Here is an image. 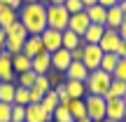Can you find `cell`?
<instances>
[{
  "label": "cell",
  "mask_w": 126,
  "mask_h": 122,
  "mask_svg": "<svg viewBox=\"0 0 126 122\" xmlns=\"http://www.w3.org/2000/svg\"><path fill=\"white\" fill-rule=\"evenodd\" d=\"M91 26L89 17H86V12H79V14H70V21H68V28H70L72 33H77V35H84V31Z\"/></svg>",
  "instance_id": "14"
},
{
  "label": "cell",
  "mask_w": 126,
  "mask_h": 122,
  "mask_svg": "<svg viewBox=\"0 0 126 122\" xmlns=\"http://www.w3.org/2000/svg\"><path fill=\"white\" fill-rule=\"evenodd\" d=\"M14 103L16 106H28L31 103V89L16 85V94H14Z\"/></svg>",
  "instance_id": "31"
},
{
  "label": "cell",
  "mask_w": 126,
  "mask_h": 122,
  "mask_svg": "<svg viewBox=\"0 0 126 122\" xmlns=\"http://www.w3.org/2000/svg\"><path fill=\"white\" fill-rule=\"evenodd\" d=\"M68 21H70V12L63 5H47V28L65 31Z\"/></svg>",
  "instance_id": "4"
},
{
  "label": "cell",
  "mask_w": 126,
  "mask_h": 122,
  "mask_svg": "<svg viewBox=\"0 0 126 122\" xmlns=\"http://www.w3.org/2000/svg\"><path fill=\"white\" fill-rule=\"evenodd\" d=\"M65 75V80H77V82H86V77H89V71H86V66L82 61H72L70 66H68V71L63 73Z\"/></svg>",
  "instance_id": "15"
},
{
  "label": "cell",
  "mask_w": 126,
  "mask_h": 122,
  "mask_svg": "<svg viewBox=\"0 0 126 122\" xmlns=\"http://www.w3.org/2000/svg\"><path fill=\"white\" fill-rule=\"evenodd\" d=\"M112 80H122V82H126V59H119L117 68L112 71Z\"/></svg>",
  "instance_id": "33"
},
{
  "label": "cell",
  "mask_w": 126,
  "mask_h": 122,
  "mask_svg": "<svg viewBox=\"0 0 126 122\" xmlns=\"http://www.w3.org/2000/svg\"><path fill=\"white\" fill-rule=\"evenodd\" d=\"M47 77H49L51 89H54V87H59L61 82H63V73H59V71H49V73H47Z\"/></svg>",
  "instance_id": "37"
},
{
  "label": "cell",
  "mask_w": 126,
  "mask_h": 122,
  "mask_svg": "<svg viewBox=\"0 0 126 122\" xmlns=\"http://www.w3.org/2000/svg\"><path fill=\"white\" fill-rule=\"evenodd\" d=\"M117 56L119 59H126V40L119 42V49H117Z\"/></svg>",
  "instance_id": "43"
},
{
  "label": "cell",
  "mask_w": 126,
  "mask_h": 122,
  "mask_svg": "<svg viewBox=\"0 0 126 122\" xmlns=\"http://www.w3.org/2000/svg\"><path fill=\"white\" fill-rule=\"evenodd\" d=\"M84 103H86V118H89V120H94V122L105 120V108H108L105 96L86 94V96H84Z\"/></svg>",
  "instance_id": "5"
},
{
  "label": "cell",
  "mask_w": 126,
  "mask_h": 122,
  "mask_svg": "<svg viewBox=\"0 0 126 122\" xmlns=\"http://www.w3.org/2000/svg\"><path fill=\"white\" fill-rule=\"evenodd\" d=\"M119 7H122V14H124V21H126V0H124V2H119Z\"/></svg>",
  "instance_id": "47"
},
{
  "label": "cell",
  "mask_w": 126,
  "mask_h": 122,
  "mask_svg": "<svg viewBox=\"0 0 126 122\" xmlns=\"http://www.w3.org/2000/svg\"><path fill=\"white\" fill-rule=\"evenodd\" d=\"M40 52H45V45H42V35H28L26 42H23V54L26 56H37Z\"/></svg>",
  "instance_id": "16"
},
{
  "label": "cell",
  "mask_w": 126,
  "mask_h": 122,
  "mask_svg": "<svg viewBox=\"0 0 126 122\" xmlns=\"http://www.w3.org/2000/svg\"><path fill=\"white\" fill-rule=\"evenodd\" d=\"M42 45H45V52H56L63 47V31H54V28H45L42 33Z\"/></svg>",
  "instance_id": "7"
},
{
  "label": "cell",
  "mask_w": 126,
  "mask_h": 122,
  "mask_svg": "<svg viewBox=\"0 0 126 122\" xmlns=\"http://www.w3.org/2000/svg\"><path fill=\"white\" fill-rule=\"evenodd\" d=\"M126 94V82L122 80H112L108 87V94H105V99H124Z\"/></svg>",
  "instance_id": "26"
},
{
  "label": "cell",
  "mask_w": 126,
  "mask_h": 122,
  "mask_svg": "<svg viewBox=\"0 0 126 122\" xmlns=\"http://www.w3.org/2000/svg\"><path fill=\"white\" fill-rule=\"evenodd\" d=\"M119 2H124V0H119Z\"/></svg>",
  "instance_id": "54"
},
{
  "label": "cell",
  "mask_w": 126,
  "mask_h": 122,
  "mask_svg": "<svg viewBox=\"0 0 126 122\" xmlns=\"http://www.w3.org/2000/svg\"><path fill=\"white\" fill-rule=\"evenodd\" d=\"M70 63H72V56H70V52H68V49H63V47H61V49L51 52V71L65 73Z\"/></svg>",
  "instance_id": "10"
},
{
  "label": "cell",
  "mask_w": 126,
  "mask_h": 122,
  "mask_svg": "<svg viewBox=\"0 0 126 122\" xmlns=\"http://www.w3.org/2000/svg\"><path fill=\"white\" fill-rule=\"evenodd\" d=\"M0 122H12V103L0 101Z\"/></svg>",
  "instance_id": "36"
},
{
  "label": "cell",
  "mask_w": 126,
  "mask_h": 122,
  "mask_svg": "<svg viewBox=\"0 0 126 122\" xmlns=\"http://www.w3.org/2000/svg\"><path fill=\"white\" fill-rule=\"evenodd\" d=\"M124 24V14H122V7L119 5H114V7L108 9V21H105V26L108 28H119Z\"/></svg>",
  "instance_id": "22"
},
{
  "label": "cell",
  "mask_w": 126,
  "mask_h": 122,
  "mask_svg": "<svg viewBox=\"0 0 126 122\" xmlns=\"http://www.w3.org/2000/svg\"><path fill=\"white\" fill-rule=\"evenodd\" d=\"M68 110H70V115L75 120H82V118H86V103H84V99H70L68 103H63Z\"/></svg>",
  "instance_id": "20"
},
{
  "label": "cell",
  "mask_w": 126,
  "mask_h": 122,
  "mask_svg": "<svg viewBox=\"0 0 126 122\" xmlns=\"http://www.w3.org/2000/svg\"><path fill=\"white\" fill-rule=\"evenodd\" d=\"M42 96H45V94H40L37 89H31V103H40Z\"/></svg>",
  "instance_id": "41"
},
{
  "label": "cell",
  "mask_w": 126,
  "mask_h": 122,
  "mask_svg": "<svg viewBox=\"0 0 126 122\" xmlns=\"http://www.w3.org/2000/svg\"><path fill=\"white\" fill-rule=\"evenodd\" d=\"M33 2H42V0H23V5H33Z\"/></svg>",
  "instance_id": "48"
},
{
  "label": "cell",
  "mask_w": 126,
  "mask_h": 122,
  "mask_svg": "<svg viewBox=\"0 0 126 122\" xmlns=\"http://www.w3.org/2000/svg\"><path fill=\"white\" fill-rule=\"evenodd\" d=\"M0 54H2V47H0Z\"/></svg>",
  "instance_id": "53"
},
{
  "label": "cell",
  "mask_w": 126,
  "mask_h": 122,
  "mask_svg": "<svg viewBox=\"0 0 126 122\" xmlns=\"http://www.w3.org/2000/svg\"><path fill=\"white\" fill-rule=\"evenodd\" d=\"M98 5L105 7V9H110V7H114V5H119V0H98Z\"/></svg>",
  "instance_id": "42"
},
{
  "label": "cell",
  "mask_w": 126,
  "mask_h": 122,
  "mask_svg": "<svg viewBox=\"0 0 126 122\" xmlns=\"http://www.w3.org/2000/svg\"><path fill=\"white\" fill-rule=\"evenodd\" d=\"M75 122H94V120H89V118H82V120H75Z\"/></svg>",
  "instance_id": "49"
},
{
  "label": "cell",
  "mask_w": 126,
  "mask_h": 122,
  "mask_svg": "<svg viewBox=\"0 0 126 122\" xmlns=\"http://www.w3.org/2000/svg\"><path fill=\"white\" fill-rule=\"evenodd\" d=\"M100 122H117V120H108V118H105V120H100Z\"/></svg>",
  "instance_id": "50"
},
{
  "label": "cell",
  "mask_w": 126,
  "mask_h": 122,
  "mask_svg": "<svg viewBox=\"0 0 126 122\" xmlns=\"http://www.w3.org/2000/svg\"><path fill=\"white\" fill-rule=\"evenodd\" d=\"M117 63H119V56L114 54V52H108V54H103V59H100V68L98 71H105V73L112 75V71L117 68Z\"/></svg>",
  "instance_id": "28"
},
{
  "label": "cell",
  "mask_w": 126,
  "mask_h": 122,
  "mask_svg": "<svg viewBox=\"0 0 126 122\" xmlns=\"http://www.w3.org/2000/svg\"><path fill=\"white\" fill-rule=\"evenodd\" d=\"M51 122H75V118H72V115H70V110H68L65 106L61 103L59 108L51 113Z\"/></svg>",
  "instance_id": "30"
},
{
  "label": "cell",
  "mask_w": 126,
  "mask_h": 122,
  "mask_svg": "<svg viewBox=\"0 0 126 122\" xmlns=\"http://www.w3.org/2000/svg\"><path fill=\"white\" fill-rule=\"evenodd\" d=\"M105 52L100 49V45H84V56H82V63L86 66V71H98L100 68V59H103Z\"/></svg>",
  "instance_id": "6"
},
{
  "label": "cell",
  "mask_w": 126,
  "mask_h": 122,
  "mask_svg": "<svg viewBox=\"0 0 126 122\" xmlns=\"http://www.w3.org/2000/svg\"><path fill=\"white\" fill-rule=\"evenodd\" d=\"M12 68H14V73H26V71H31V56H26L23 52H19V54H14L12 56Z\"/></svg>",
  "instance_id": "23"
},
{
  "label": "cell",
  "mask_w": 126,
  "mask_h": 122,
  "mask_svg": "<svg viewBox=\"0 0 126 122\" xmlns=\"http://www.w3.org/2000/svg\"><path fill=\"white\" fill-rule=\"evenodd\" d=\"M12 122H26V106L12 103Z\"/></svg>",
  "instance_id": "34"
},
{
  "label": "cell",
  "mask_w": 126,
  "mask_h": 122,
  "mask_svg": "<svg viewBox=\"0 0 126 122\" xmlns=\"http://www.w3.org/2000/svg\"><path fill=\"white\" fill-rule=\"evenodd\" d=\"M35 80H37V75L33 71H26V73H19V75H16V85L19 87H26V89H33Z\"/></svg>",
  "instance_id": "29"
},
{
  "label": "cell",
  "mask_w": 126,
  "mask_h": 122,
  "mask_svg": "<svg viewBox=\"0 0 126 122\" xmlns=\"http://www.w3.org/2000/svg\"><path fill=\"white\" fill-rule=\"evenodd\" d=\"M26 122H51V113L42 108V103H28L26 106Z\"/></svg>",
  "instance_id": "12"
},
{
  "label": "cell",
  "mask_w": 126,
  "mask_h": 122,
  "mask_svg": "<svg viewBox=\"0 0 126 122\" xmlns=\"http://www.w3.org/2000/svg\"><path fill=\"white\" fill-rule=\"evenodd\" d=\"M119 42H122V38H119V31L117 28H108L105 26V33H103V38H100V49L108 54V52H114L117 54V49H119Z\"/></svg>",
  "instance_id": "8"
},
{
  "label": "cell",
  "mask_w": 126,
  "mask_h": 122,
  "mask_svg": "<svg viewBox=\"0 0 126 122\" xmlns=\"http://www.w3.org/2000/svg\"><path fill=\"white\" fill-rule=\"evenodd\" d=\"M124 103H126V94H124Z\"/></svg>",
  "instance_id": "52"
},
{
  "label": "cell",
  "mask_w": 126,
  "mask_h": 122,
  "mask_svg": "<svg viewBox=\"0 0 126 122\" xmlns=\"http://www.w3.org/2000/svg\"><path fill=\"white\" fill-rule=\"evenodd\" d=\"M16 21H19V9L7 7V5H0V28H9Z\"/></svg>",
  "instance_id": "18"
},
{
  "label": "cell",
  "mask_w": 126,
  "mask_h": 122,
  "mask_svg": "<svg viewBox=\"0 0 126 122\" xmlns=\"http://www.w3.org/2000/svg\"><path fill=\"white\" fill-rule=\"evenodd\" d=\"M33 89H37L40 94H47V92L51 89L49 77H47V75H37V80H35V85H33Z\"/></svg>",
  "instance_id": "32"
},
{
  "label": "cell",
  "mask_w": 126,
  "mask_h": 122,
  "mask_svg": "<svg viewBox=\"0 0 126 122\" xmlns=\"http://www.w3.org/2000/svg\"><path fill=\"white\" fill-rule=\"evenodd\" d=\"M96 2H98V0H82V5H84V9H86V7H91V5H96Z\"/></svg>",
  "instance_id": "46"
},
{
  "label": "cell",
  "mask_w": 126,
  "mask_h": 122,
  "mask_svg": "<svg viewBox=\"0 0 126 122\" xmlns=\"http://www.w3.org/2000/svg\"><path fill=\"white\" fill-rule=\"evenodd\" d=\"M40 103H42V108H45L47 113H54V110L61 106V101H59V96H56V92H54V89H49L45 96H42Z\"/></svg>",
  "instance_id": "27"
},
{
  "label": "cell",
  "mask_w": 126,
  "mask_h": 122,
  "mask_svg": "<svg viewBox=\"0 0 126 122\" xmlns=\"http://www.w3.org/2000/svg\"><path fill=\"white\" fill-rule=\"evenodd\" d=\"M19 21L26 28L28 35H42L47 28V5L45 2L23 5L19 9Z\"/></svg>",
  "instance_id": "1"
},
{
  "label": "cell",
  "mask_w": 126,
  "mask_h": 122,
  "mask_svg": "<svg viewBox=\"0 0 126 122\" xmlns=\"http://www.w3.org/2000/svg\"><path fill=\"white\" fill-rule=\"evenodd\" d=\"M16 94V82H0V101L2 103H14Z\"/></svg>",
  "instance_id": "25"
},
{
  "label": "cell",
  "mask_w": 126,
  "mask_h": 122,
  "mask_svg": "<svg viewBox=\"0 0 126 122\" xmlns=\"http://www.w3.org/2000/svg\"><path fill=\"white\" fill-rule=\"evenodd\" d=\"M84 45V40H82V35H77V33H72L70 28H65L63 31V49H75V47Z\"/></svg>",
  "instance_id": "24"
},
{
  "label": "cell",
  "mask_w": 126,
  "mask_h": 122,
  "mask_svg": "<svg viewBox=\"0 0 126 122\" xmlns=\"http://www.w3.org/2000/svg\"><path fill=\"white\" fill-rule=\"evenodd\" d=\"M5 35H7V40H5V52H7L9 56L23 52V42H26L28 33H26V28L21 26V21L12 24L9 28H5Z\"/></svg>",
  "instance_id": "2"
},
{
  "label": "cell",
  "mask_w": 126,
  "mask_h": 122,
  "mask_svg": "<svg viewBox=\"0 0 126 122\" xmlns=\"http://www.w3.org/2000/svg\"><path fill=\"white\" fill-rule=\"evenodd\" d=\"M84 12H86V17H89V21H91V24L105 26V21H108V9H105V7H100L98 2H96V5H91V7H86Z\"/></svg>",
  "instance_id": "17"
},
{
  "label": "cell",
  "mask_w": 126,
  "mask_h": 122,
  "mask_svg": "<svg viewBox=\"0 0 126 122\" xmlns=\"http://www.w3.org/2000/svg\"><path fill=\"white\" fill-rule=\"evenodd\" d=\"M63 85H65V92H68V96H70V99H84V96H86V87H84V82L65 80Z\"/></svg>",
  "instance_id": "21"
},
{
  "label": "cell",
  "mask_w": 126,
  "mask_h": 122,
  "mask_svg": "<svg viewBox=\"0 0 126 122\" xmlns=\"http://www.w3.org/2000/svg\"><path fill=\"white\" fill-rule=\"evenodd\" d=\"M112 82V75L105 71H91L89 77H86L84 87H86V94H94V96H105L108 94V87Z\"/></svg>",
  "instance_id": "3"
},
{
  "label": "cell",
  "mask_w": 126,
  "mask_h": 122,
  "mask_svg": "<svg viewBox=\"0 0 126 122\" xmlns=\"http://www.w3.org/2000/svg\"><path fill=\"white\" fill-rule=\"evenodd\" d=\"M105 33V26H98V24H91L89 28L84 31V35H82V40H84V45H98L100 38H103Z\"/></svg>",
  "instance_id": "19"
},
{
  "label": "cell",
  "mask_w": 126,
  "mask_h": 122,
  "mask_svg": "<svg viewBox=\"0 0 126 122\" xmlns=\"http://www.w3.org/2000/svg\"><path fill=\"white\" fill-rule=\"evenodd\" d=\"M0 5H7V7L21 9V7H23V0H0Z\"/></svg>",
  "instance_id": "40"
},
{
  "label": "cell",
  "mask_w": 126,
  "mask_h": 122,
  "mask_svg": "<svg viewBox=\"0 0 126 122\" xmlns=\"http://www.w3.org/2000/svg\"><path fill=\"white\" fill-rule=\"evenodd\" d=\"M124 122H126V110H124Z\"/></svg>",
  "instance_id": "51"
},
{
  "label": "cell",
  "mask_w": 126,
  "mask_h": 122,
  "mask_svg": "<svg viewBox=\"0 0 126 122\" xmlns=\"http://www.w3.org/2000/svg\"><path fill=\"white\" fill-rule=\"evenodd\" d=\"M0 82H16V73L12 68V56L5 49L0 54Z\"/></svg>",
  "instance_id": "13"
},
{
  "label": "cell",
  "mask_w": 126,
  "mask_h": 122,
  "mask_svg": "<svg viewBox=\"0 0 126 122\" xmlns=\"http://www.w3.org/2000/svg\"><path fill=\"white\" fill-rule=\"evenodd\" d=\"M117 31H119V38H122V40H126V21H124L122 26L117 28Z\"/></svg>",
  "instance_id": "44"
},
{
  "label": "cell",
  "mask_w": 126,
  "mask_h": 122,
  "mask_svg": "<svg viewBox=\"0 0 126 122\" xmlns=\"http://www.w3.org/2000/svg\"><path fill=\"white\" fill-rule=\"evenodd\" d=\"M54 92H56V96H59V101H61V103H68V101H70V96H68L65 85H63V82H61L59 87H54Z\"/></svg>",
  "instance_id": "38"
},
{
  "label": "cell",
  "mask_w": 126,
  "mask_h": 122,
  "mask_svg": "<svg viewBox=\"0 0 126 122\" xmlns=\"http://www.w3.org/2000/svg\"><path fill=\"white\" fill-rule=\"evenodd\" d=\"M105 101H108V108H105V118H108V120L124 122V110H126L124 99H105Z\"/></svg>",
  "instance_id": "11"
},
{
  "label": "cell",
  "mask_w": 126,
  "mask_h": 122,
  "mask_svg": "<svg viewBox=\"0 0 126 122\" xmlns=\"http://www.w3.org/2000/svg\"><path fill=\"white\" fill-rule=\"evenodd\" d=\"M70 56H72V61H82V56H84V45H79V47H75V49H70Z\"/></svg>",
  "instance_id": "39"
},
{
  "label": "cell",
  "mask_w": 126,
  "mask_h": 122,
  "mask_svg": "<svg viewBox=\"0 0 126 122\" xmlns=\"http://www.w3.org/2000/svg\"><path fill=\"white\" fill-rule=\"evenodd\" d=\"M31 71L35 75H47L51 71V54L49 52H40L37 56H33L31 59Z\"/></svg>",
  "instance_id": "9"
},
{
  "label": "cell",
  "mask_w": 126,
  "mask_h": 122,
  "mask_svg": "<svg viewBox=\"0 0 126 122\" xmlns=\"http://www.w3.org/2000/svg\"><path fill=\"white\" fill-rule=\"evenodd\" d=\"M42 2H45V5H63L65 0H42Z\"/></svg>",
  "instance_id": "45"
},
{
  "label": "cell",
  "mask_w": 126,
  "mask_h": 122,
  "mask_svg": "<svg viewBox=\"0 0 126 122\" xmlns=\"http://www.w3.org/2000/svg\"><path fill=\"white\" fill-rule=\"evenodd\" d=\"M63 7H65L70 14H79V12H84V5H82V0H65V2H63Z\"/></svg>",
  "instance_id": "35"
}]
</instances>
